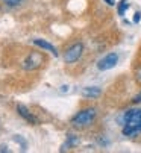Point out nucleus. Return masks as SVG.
Segmentation results:
<instances>
[{
    "mask_svg": "<svg viewBox=\"0 0 141 153\" xmlns=\"http://www.w3.org/2000/svg\"><path fill=\"white\" fill-rule=\"evenodd\" d=\"M134 103H141V93H138V94L134 97Z\"/></svg>",
    "mask_w": 141,
    "mask_h": 153,
    "instance_id": "nucleus-12",
    "label": "nucleus"
},
{
    "mask_svg": "<svg viewBox=\"0 0 141 153\" xmlns=\"http://www.w3.org/2000/svg\"><path fill=\"white\" fill-rule=\"evenodd\" d=\"M84 55V44L82 42H73L70 47H67V50L64 52V61L67 64H75L76 61L81 59V56Z\"/></svg>",
    "mask_w": 141,
    "mask_h": 153,
    "instance_id": "nucleus-4",
    "label": "nucleus"
},
{
    "mask_svg": "<svg viewBox=\"0 0 141 153\" xmlns=\"http://www.w3.org/2000/svg\"><path fill=\"white\" fill-rule=\"evenodd\" d=\"M137 80H138V82H141V68L137 71Z\"/></svg>",
    "mask_w": 141,
    "mask_h": 153,
    "instance_id": "nucleus-14",
    "label": "nucleus"
},
{
    "mask_svg": "<svg viewBox=\"0 0 141 153\" xmlns=\"http://www.w3.org/2000/svg\"><path fill=\"white\" fill-rule=\"evenodd\" d=\"M17 112H18V115H20L21 118H25L28 123H31V124H38V118L29 111L25 105H17Z\"/></svg>",
    "mask_w": 141,
    "mask_h": 153,
    "instance_id": "nucleus-6",
    "label": "nucleus"
},
{
    "mask_svg": "<svg viewBox=\"0 0 141 153\" xmlns=\"http://www.w3.org/2000/svg\"><path fill=\"white\" fill-rule=\"evenodd\" d=\"M106 3H108L109 6H114V5H115V2H114V0H106Z\"/></svg>",
    "mask_w": 141,
    "mask_h": 153,
    "instance_id": "nucleus-15",
    "label": "nucleus"
},
{
    "mask_svg": "<svg viewBox=\"0 0 141 153\" xmlns=\"http://www.w3.org/2000/svg\"><path fill=\"white\" fill-rule=\"evenodd\" d=\"M97 118V109L96 108H85L82 111H79L76 115L72 118V126L76 129H85L90 127Z\"/></svg>",
    "mask_w": 141,
    "mask_h": 153,
    "instance_id": "nucleus-2",
    "label": "nucleus"
},
{
    "mask_svg": "<svg viewBox=\"0 0 141 153\" xmlns=\"http://www.w3.org/2000/svg\"><path fill=\"white\" fill-rule=\"evenodd\" d=\"M117 62H119V55L112 52V53L105 55L102 59H99V62H97V68H99L100 71H106V70L114 68L115 65H117Z\"/></svg>",
    "mask_w": 141,
    "mask_h": 153,
    "instance_id": "nucleus-5",
    "label": "nucleus"
},
{
    "mask_svg": "<svg viewBox=\"0 0 141 153\" xmlns=\"http://www.w3.org/2000/svg\"><path fill=\"white\" fill-rule=\"evenodd\" d=\"M117 5H119V14H120V15H125L126 9L131 6V5L128 3V0H120V3H117Z\"/></svg>",
    "mask_w": 141,
    "mask_h": 153,
    "instance_id": "nucleus-11",
    "label": "nucleus"
},
{
    "mask_svg": "<svg viewBox=\"0 0 141 153\" xmlns=\"http://www.w3.org/2000/svg\"><path fill=\"white\" fill-rule=\"evenodd\" d=\"M43 64H44V55L41 52H31L23 59L21 67L26 71H34V70H38Z\"/></svg>",
    "mask_w": 141,
    "mask_h": 153,
    "instance_id": "nucleus-3",
    "label": "nucleus"
},
{
    "mask_svg": "<svg viewBox=\"0 0 141 153\" xmlns=\"http://www.w3.org/2000/svg\"><path fill=\"white\" fill-rule=\"evenodd\" d=\"M125 137H134L141 134V108L128 109L123 115V129Z\"/></svg>",
    "mask_w": 141,
    "mask_h": 153,
    "instance_id": "nucleus-1",
    "label": "nucleus"
},
{
    "mask_svg": "<svg viewBox=\"0 0 141 153\" xmlns=\"http://www.w3.org/2000/svg\"><path fill=\"white\" fill-rule=\"evenodd\" d=\"M140 18H141V12H137V14H135V17H134V23H138Z\"/></svg>",
    "mask_w": 141,
    "mask_h": 153,
    "instance_id": "nucleus-13",
    "label": "nucleus"
},
{
    "mask_svg": "<svg viewBox=\"0 0 141 153\" xmlns=\"http://www.w3.org/2000/svg\"><path fill=\"white\" fill-rule=\"evenodd\" d=\"M34 44H35L37 47L46 50V52H50L53 56H58V55H59V53H58V49L52 44V42L46 41V39H40V38H37V39H34Z\"/></svg>",
    "mask_w": 141,
    "mask_h": 153,
    "instance_id": "nucleus-7",
    "label": "nucleus"
},
{
    "mask_svg": "<svg viewBox=\"0 0 141 153\" xmlns=\"http://www.w3.org/2000/svg\"><path fill=\"white\" fill-rule=\"evenodd\" d=\"M0 2L6 6H9V8H15V6H20L25 0H0Z\"/></svg>",
    "mask_w": 141,
    "mask_h": 153,
    "instance_id": "nucleus-10",
    "label": "nucleus"
},
{
    "mask_svg": "<svg viewBox=\"0 0 141 153\" xmlns=\"http://www.w3.org/2000/svg\"><path fill=\"white\" fill-rule=\"evenodd\" d=\"M81 94L85 99H97V97H100L102 90L99 88V86H85V88H82Z\"/></svg>",
    "mask_w": 141,
    "mask_h": 153,
    "instance_id": "nucleus-8",
    "label": "nucleus"
},
{
    "mask_svg": "<svg viewBox=\"0 0 141 153\" xmlns=\"http://www.w3.org/2000/svg\"><path fill=\"white\" fill-rule=\"evenodd\" d=\"M78 143H79V138H78L76 135H68V137H67V141L61 146V152H65V150H68V149L75 147Z\"/></svg>",
    "mask_w": 141,
    "mask_h": 153,
    "instance_id": "nucleus-9",
    "label": "nucleus"
}]
</instances>
